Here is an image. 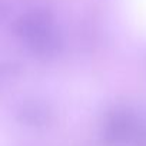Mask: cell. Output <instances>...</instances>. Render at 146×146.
Segmentation results:
<instances>
[{"instance_id":"6da1fadb","label":"cell","mask_w":146,"mask_h":146,"mask_svg":"<svg viewBox=\"0 0 146 146\" xmlns=\"http://www.w3.org/2000/svg\"><path fill=\"white\" fill-rule=\"evenodd\" d=\"M52 26H54L53 16L49 10L33 9L20 15L13 22V33L25 43Z\"/></svg>"},{"instance_id":"7a4b0ae2","label":"cell","mask_w":146,"mask_h":146,"mask_svg":"<svg viewBox=\"0 0 146 146\" xmlns=\"http://www.w3.org/2000/svg\"><path fill=\"white\" fill-rule=\"evenodd\" d=\"M139 126L135 122V117L126 110H117L112 115L106 125L105 137L109 143L119 145L130 142L135 139Z\"/></svg>"},{"instance_id":"3957f363","label":"cell","mask_w":146,"mask_h":146,"mask_svg":"<svg viewBox=\"0 0 146 146\" xmlns=\"http://www.w3.org/2000/svg\"><path fill=\"white\" fill-rule=\"evenodd\" d=\"M25 44L29 49V52L37 57H53L62 52L63 37L60 32L54 26H52L25 42Z\"/></svg>"},{"instance_id":"277c9868","label":"cell","mask_w":146,"mask_h":146,"mask_svg":"<svg viewBox=\"0 0 146 146\" xmlns=\"http://www.w3.org/2000/svg\"><path fill=\"white\" fill-rule=\"evenodd\" d=\"M50 109L46 103H43L42 100H36V99H30V100H25L19 105L17 110H16V116L17 119L29 126H43L49 122L50 119Z\"/></svg>"}]
</instances>
